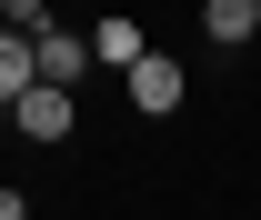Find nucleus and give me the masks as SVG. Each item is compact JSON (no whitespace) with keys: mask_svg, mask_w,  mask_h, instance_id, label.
Instances as JSON below:
<instances>
[{"mask_svg":"<svg viewBox=\"0 0 261 220\" xmlns=\"http://www.w3.org/2000/svg\"><path fill=\"white\" fill-rule=\"evenodd\" d=\"M121 80H130V110H141V120H171V110H181V90H191L171 50H141V60H130Z\"/></svg>","mask_w":261,"mask_h":220,"instance_id":"obj_1","label":"nucleus"},{"mask_svg":"<svg viewBox=\"0 0 261 220\" xmlns=\"http://www.w3.org/2000/svg\"><path fill=\"white\" fill-rule=\"evenodd\" d=\"M10 120L31 130V140H70V120H81V100H70V80H31V90L10 100Z\"/></svg>","mask_w":261,"mask_h":220,"instance_id":"obj_2","label":"nucleus"},{"mask_svg":"<svg viewBox=\"0 0 261 220\" xmlns=\"http://www.w3.org/2000/svg\"><path fill=\"white\" fill-rule=\"evenodd\" d=\"M31 50H40V80H81V70H100V60H91V30H50V20H40Z\"/></svg>","mask_w":261,"mask_h":220,"instance_id":"obj_3","label":"nucleus"},{"mask_svg":"<svg viewBox=\"0 0 261 220\" xmlns=\"http://www.w3.org/2000/svg\"><path fill=\"white\" fill-rule=\"evenodd\" d=\"M201 30H211V50H241L261 30V0H201Z\"/></svg>","mask_w":261,"mask_h":220,"instance_id":"obj_4","label":"nucleus"},{"mask_svg":"<svg viewBox=\"0 0 261 220\" xmlns=\"http://www.w3.org/2000/svg\"><path fill=\"white\" fill-rule=\"evenodd\" d=\"M40 80V50H31V30H10V20H0V100H20Z\"/></svg>","mask_w":261,"mask_h":220,"instance_id":"obj_5","label":"nucleus"},{"mask_svg":"<svg viewBox=\"0 0 261 220\" xmlns=\"http://www.w3.org/2000/svg\"><path fill=\"white\" fill-rule=\"evenodd\" d=\"M141 50H151V40L130 30V20H100V30H91V60H100V70H130Z\"/></svg>","mask_w":261,"mask_h":220,"instance_id":"obj_6","label":"nucleus"},{"mask_svg":"<svg viewBox=\"0 0 261 220\" xmlns=\"http://www.w3.org/2000/svg\"><path fill=\"white\" fill-rule=\"evenodd\" d=\"M0 20H10V30H40V20H50V0H0Z\"/></svg>","mask_w":261,"mask_h":220,"instance_id":"obj_7","label":"nucleus"}]
</instances>
